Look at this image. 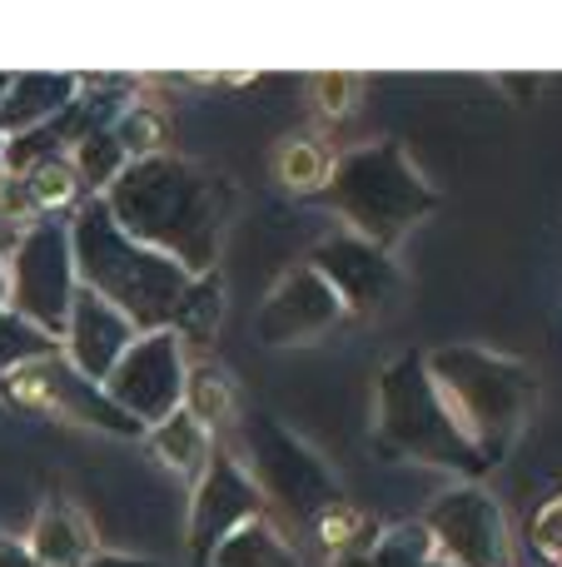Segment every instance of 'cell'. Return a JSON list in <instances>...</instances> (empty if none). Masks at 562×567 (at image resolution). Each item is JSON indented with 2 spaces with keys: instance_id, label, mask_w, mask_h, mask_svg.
<instances>
[{
  "instance_id": "6da1fadb",
  "label": "cell",
  "mask_w": 562,
  "mask_h": 567,
  "mask_svg": "<svg viewBox=\"0 0 562 567\" xmlns=\"http://www.w3.org/2000/svg\"><path fill=\"white\" fill-rule=\"evenodd\" d=\"M428 553L438 567H508V523L483 488H454L428 513Z\"/></svg>"
},
{
  "instance_id": "7a4b0ae2",
  "label": "cell",
  "mask_w": 562,
  "mask_h": 567,
  "mask_svg": "<svg viewBox=\"0 0 562 567\" xmlns=\"http://www.w3.org/2000/svg\"><path fill=\"white\" fill-rule=\"evenodd\" d=\"M254 513H259V493L244 483V473L235 463H215V473L199 483V503H195V558H209Z\"/></svg>"
},
{
  "instance_id": "3957f363",
  "label": "cell",
  "mask_w": 562,
  "mask_h": 567,
  "mask_svg": "<svg viewBox=\"0 0 562 567\" xmlns=\"http://www.w3.org/2000/svg\"><path fill=\"white\" fill-rule=\"evenodd\" d=\"M25 553L35 558V567H85L95 558V538H90V523L75 508L50 503V508H40L35 528H30Z\"/></svg>"
},
{
  "instance_id": "277c9868",
  "label": "cell",
  "mask_w": 562,
  "mask_h": 567,
  "mask_svg": "<svg viewBox=\"0 0 562 567\" xmlns=\"http://www.w3.org/2000/svg\"><path fill=\"white\" fill-rule=\"evenodd\" d=\"M209 567H299V558L279 543V533L264 518H249L209 553Z\"/></svg>"
},
{
  "instance_id": "5b68a950",
  "label": "cell",
  "mask_w": 562,
  "mask_h": 567,
  "mask_svg": "<svg viewBox=\"0 0 562 567\" xmlns=\"http://www.w3.org/2000/svg\"><path fill=\"white\" fill-rule=\"evenodd\" d=\"M155 453L179 473H199L209 458V439H205V423L195 413H169L165 423L155 429Z\"/></svg>"
},
{
  "instance_id": "8992f818",
  "label": "cell",
  "mask_w": 562,
  "mask_h": 567,
  "mask_svg": "<svg viewBox=\"0 0 562 567\" xmlns=\"http://www.w3.org/2000/svg\"><path fill=\"white\" fill-rule=\"evenodd\" d=\"M274 175L284 189H324L329 179V150L319 140H284L279 145V159H274Z\"/></svg>"
},
{
  "instance_id": "52a82bcc",
  "label": "cell",
  "mask_w": 562,
  "mask_h": 567,
  "mask_svg": "<svg viewBox=\"0 0 562 567\" xmlns=\"http://www.w3.org/2000/svg\"><path fill=\"white\" fill-rule=\"evenodd\" d=\"M339 567H428V538L424 533H414V538H404V533H394V538H384L378 548H354L339 558Z\"/></svg>"
},
{
  "instance_id": "ba28073f",
  "label": "cell",
  "mask_w": 562,
  "mask_h": 567,
  "mask_svg": "<svg viewBox=\"0 0 562 567\" xmlns=\"http://www.w3.org/2000/svg\"><path fill=\"white\" fill-rule=\"evenodd\" d=\"M533 543H538V553H543V558L562 563V498H553L533 518Z\"/></svg>"
},
{
  "instance_id": "9c48e42d",
  "label": "cell",
  "mask_w": 562,
  "mask_h": 567,
  "mask_svg": "<svg viewBox=\"0 0 562 567\" xmlns=\"http://www.w3.org/2000/svg\"><path fill=\"white\" fill-rule=\"evenodd\" d=\"M0 567H35V558L20 543H0Z\"/></svg>"
},
{
  "instance_id": "30bf717a",
  "label": "cell",
  "mask_w": 562,
  "mask_h": 567,
  "mask_svg": "<svg viewBox=\"0 0 562 567\" xmlns=\"http://www.w3.org/2000/svg\"><path fill=\"white\" fill-rule=\"evenodd\" d=\"M85 567H149V563H135V558H110V553H95Z\"/></svg>"
},
{
  "instance_id": "8fae6325",
  "label": "cell",
  "mask_w": 562,
  "mask_h": 567,
  "mask_svg": "<svg viewBox=\"0 0 562 567\" xmlns=\"http://www.w3.org/2000/svg\"><path fill=\"white\" fill-rule=\"evenodd\" d=\"M558 567H562V563H558Z\"/></svg>"
}]
</instances>
